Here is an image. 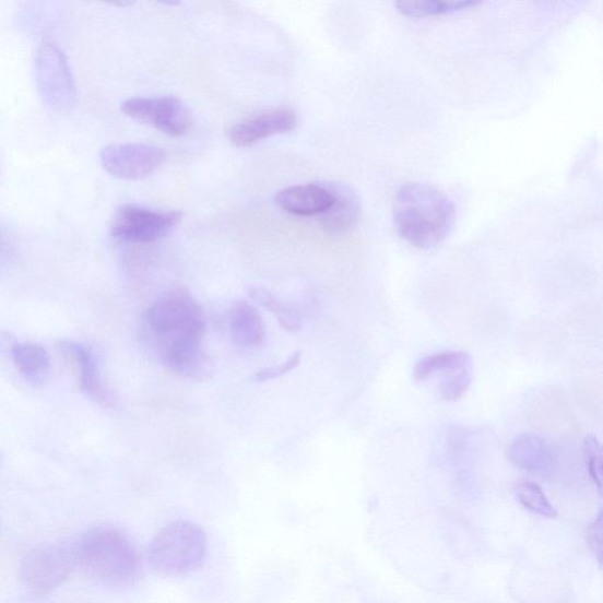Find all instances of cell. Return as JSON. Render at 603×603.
Returning <instances> with one entry per match:
<instances>
[{"instance_id": "cell-1", "label": "cell", "mask_w": 603, "mask_h": 603, "mask_svg": "<svg viewBox=\"0 0 603 603\" xmlns=\"http://www.w3.org/2000/svg\"><path fill=\"white\" fill-rule=\"evenodd\" d=\"M142 338L170 373L192 381L211 375L203 348L205 316L190 292L174 286L158 295L142 315Z\"/></svg>"}, {"instance_id": "cell-2", "label": "cell", "mask_w": 603, "mask_h": 603, "mask_svg": "<svg viewBox=\"0 0 603 603\" xmlns=\"http://www.w3.org/2000/svg\"><path fill=\"white\" fill-rule=\"evenodd\" d=\"M398 234L419 250L441 246L454 228L457 206L442 190L425 184L402 186L394 201Z\"/></svg>"}, {"instance_id": "cell-3", "label": "cell", "mask_w": 603, "mask_h": 603, "mask_svg": "<svg viewBox=\"0 0 603 603\" xmlns=\"http://www.w3.org/2000/svg\"><path fill=\"white\" fill-rule=\"evenodd\" d=\"M78 555L90 575L105 584H128L140 575L138 548L125 532L111 525L90 530L81 541Z\"/></svg>"}, {"instance_id": "cell-4", "label": "cell", "mask_w": 603, "mask_h": 603, "mask_svg": "<svg viewBox=\"0 0 603 603\" xmlns=\"http://www.w3.org/2000/svg\"><path fill=\"white\" fill-rule=\"evenodd\" d=\"M208 553V536L198 523L178 520L165 525L151 541L147 563L163 577H182L199 569Z\"/></svg>"}, {"instance_id": "cell-5", "label": "cell", "mask_w": 603, "mask_h": 603, "mask_svg": "<svg viewBox=\"0 0 603 603\" xmlns=\"http://www.w3.org/2000/svg\"><path fill=\"white\" fill-rule=\"evenodd\" d=\"M38 93L47 107L68 114L78 105V90L66 54L52 42H43L35 60Z\"/></svg>"}, {"instance_id": "cell-6", "label": "cell", "mask_w": 603, "mask_h": 603, "mask_svg": "<svg viewBox=\"0 0 603 603\" xmlns=\"http://www.w3.org/2000/svg\"><path fill=\"white\" fill-rule=\"evenodd\" d=\"M182 220L179 211H156L135 204L119 205L110 224L119 243L147 245L167 237Z\"/></svg>"}, {"instance_id": "cell-7", "label": "cell", "mask_w": 603, "mask_h": 603, "mask_svg": "<svg viewBox=\"0 0 603 603\" xmlns=\"http://www.w3.org/2000/svg\"><path fill=\"white\" fill-rule=\"evenodd\" d=\"M120 109L135 122L172 138H180L191 127V116L185 103L173 96L133 97L123 102Z\"/></svg>"}, {"instance_id": "cell-8", "label": "cell", "mask_w": 603, "mask_h": 603, "mask_svg": "<svg viewBox=\"0 0 603 603\" xmlns=\"http://www.w3.org/2000/svg\"><path fill=\"white\" fill-rule=\"evenodd\" d=\"M165 162L164 150L142 143L105 146L100 163L105 172L119 179L139 180L156 173Z\"/></svg>"}, {"instance_id": "cell-9", "label": "cell", "mask_w": 603, "mask_h": 603, "mask_svg": "<svg viewBox=\"0 0 603 603\" xmlns=\"http://www.w3.org/2000/svg\"><path fill=\"white\" fill-rule=\"evenodd\" d=\"M74 564L75 555L67 547H38L24 557L21 575L33 591L49 593L68 579Z\"/></svg>"}, {"instance_id": "cell-10", "label": "cell", "mask_w": 603, "mask_h": 603, "mask_svg": "<svg viewBox=\"0 0 603 603\" xmlns=\"http://www.w3.org/2000/svg\"><path fill=\"white\" fill-rule=\"evenodd\" d=\"M297 126V116L292 109H275L256 115L234 126L229 141L238 147H250L273 135L293 131Z\"/></svg>"}, {"instance_id": "cell-11", "label": "cell", "mask_w": 603, "mask_h": 603, "mask_svg": "<svg viewBox=\"0 0 603 603\" xmlns=\"http://www.w3.org/2000/svg\"><path fill=\"white\" fill-rule=\"evenodd\" d=\"M331 185H300L285 188L275 196L276 205L295 216L323 215L333 203Z\"/></svg>"}, {"instance_id": "cell-12", "label": "cell", "mask_w": 603, "mask_h": 603, "mask_svg": "<svg viewBox=\"0 0 603 603\" xmlns=\"http://www.w3.org/2000/svg\"><path fill=\"white\" fill-rule=\"evenodd\" d=\"M59 350L78 367L80 386L84 393L103 405L111 406L114 401L108 389L102 382L94 352L82 343L71 341L59 343Z\"/></svg>"}, {"instance_id": "cell-13", "label": "cell", "mask_w": 603, "mask_h": 603, "mask_svg": "<svg viewBox=\"0 0 603 603\" xmlns=\"http://www.w3.org/2000/svg\"><path fill=\"white\" fill-rule=\"evenodd\" d=\"M228 328L232 341L243 350H256L265 341L262 316L246 299H237L228 312Z\"/></svg>"}, {"instance_id": "cell-14", "label": "cell", "mask_w": 603, "mask_h": 603, "mask_svg": "<svg viewBox=\"0 0 603 603\" xmlns=\"http://www.w3.org/2000/svg\"><path fill=\"white\" fill-rule=\"evenodd\" d=\"M508 459L517 469L531 473H544L552 469L554 449L544 437L522 434L508 447Z\"/></svg>"}, {"instance_id": "cell-15", "label": "cell", "mask_w": 603, "mask_h": 603, "mask_svg": "<svg viewBox=\"0 0 603 603\" xmlns=\"http://www.w3.org/2000/svg\"><path fill=\"white\" fill-rule=\"evenodd\" d=\"M473 370V360L469 353L447 351L422 357L414 367V379L424 382L440 377V386L454 379L462 371Z\"/></svg>"}, {"instance_id": "cell-16", "label": "cell", "mask_w": 603, "mask_h": 603, "mask_svg": "<svg viewBox=\"0 0 603 603\" xmlns=\"http://www.w3.org/2000/svg\"><path fill=\"white\" fill-rule=\"evenodd\" d=\"M333 203L322 215L323 229L330 235H342L351 232L356 225L360 204L355 191L343 185H331Z\"/></svg>"}, {"instance_id": "cell-17", "label": "cell", "mask_w": 603, "mask_h": 603, "mask_svg": "<svg viewBox=\"0 0 603 603\" xmlns=\"http://www.w3.org/2000/svg\"><path fill=\"white\" fill-rule=\"evenodd\" d=\"M11 356L24 379L34 386L48 381L51 373V360L47 351L34 342L13 343Z\"/></svg>"}, {"instance_id": "cell-18", "label": "cell", "mask_w": 603, "mask_h": 603, "mask_svg": "<svg viewBox=\"0 0 603 603\" xmlns=\"http://www.w3.org/2000/svg\"><path fill=\"white\" fill-rule=\"evenodd\" d=\"M248 294L256 305L273 312L283 329L289 333H297L300 330L302 316L295 307L284 304L262 286H251Z\"/></svg>"}, {"instance_id": "cell-19", "label": "cell", "mask_w": 603, "mask_h": 603, "mask_svg": "<svg viewBox=\"0 0 603 603\" xmlns=\"http://www.w3.org/2000/svg\"><path fill=\"white\" fill-rule=\"evenodd\" d=\"M478 2H437V0H412V2H398V10L409 17L440 16V14L466 10L478 5Z\"/></svg>"}, {"instance_id": "cell-20", "label": "cell", "mask_w": 603, "mask_h": 603, "mask_svg": "<svg viewBox=\"0 0 603 603\" xmlns=\"http://www.w3.org/2000/svg\"><path fill=\"white\" fill-rule=\"evenodd\" d=\"M516 496L518 501L528 510L540 517L555 519L557 512L551 504L544 489L536 482L522 480L516 486Z\"/></svg>"}, {"instance_id": "cell-21", "label": "cell", "mask_w": 603, "mask_h": 603, "mask_svg": "<svg viewBox=\"0 0 603 603\" xmlns=\"http://www.w3.org/2000/svg\"><path fill=\"white\" fill-rule=\"evenodd\" d=\"M588 473H590L599 492L602 489V448L594 436H587L583 441Z\"/></svg>"}, {"instance_id": "cell-22", "label": "cell", "mask_w": 603, "mask_h": 603, "mask_svg": "<svg viewBox=\"0 0 603 603\" xmlns=\"http://www.w3.org/2000/svg\"><path fill=\"white\" fill-rule=\"evenodd\" d=\"M300 360H302V353L297 352L294 355H292L288 359L283 362V364L280 366L268 367L259 370L258 373H255L253 380L256 382H267V381H273L275 379H279V377L289 374L295 368H297L300 365Z\"/></svg>"}, {"instance_id": "cell-23", "label": "cell", "mask_w": 603, "mask_h": 603, "mask_svg": "<svg viewBox=\"0 0 603 603\" xmlns=\"http://www.w3.org/2000/svg\"><path fill=\"white\" fill-rule=\"evenodd\" d=\"M602 512L600 511L598 518L587 531L588 545L596 556L600 566L602 564Z\"/></svg>"}]
</instances>
